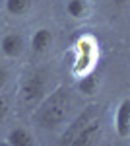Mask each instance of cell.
I'll return each mask as SVG.
<instances>
[{"label":"cell","mask_w":130,"mask_h":146,"mask_svg":"<svg viewBox=\"0 0 130 146\" xmlns=\"http://www.w3.org/2000/svg\"><path fill=\"white\" fill-rule=\"evenodd\" d=\"M6 144L8 146H37V140L29 129L25 127H14L6 135Z\"/></svg>","instance_id":"obj_8"},{"label":"cell","mask_w":130,"mask_h":146,"mask_svg":"<svg viewBox=\"0 0 130 146\" xmlns=\"http://www.w3.org/2000/svg\"><path fill=\"white\" fill-rule=\"evenodd\" d=\"M66 12L74 20H84L89 16V2L87 0H68L66 2Z\"/></svg>","instance_id":"obj_10"},{"label":"cell","mask_w":130,"mask_h":146,"mask_svg":"<svg viewBox=\"0 0 130 146\" xmlns=\"http://www.w3.org/2000/svg\"><path fill=\"white\" fill-rule=\"evenodd\" d=\"M10 84V70L4 62H0V94H4Z\"/></svg>","instance_id":"obj_12"},{"label":"cell","mask_w":130,"mask_h":146,"mask_svg":"<svg viewBox=\"0 0 130 146\" xmlns=\"http://www.w3.org/2000/svg\"><path fill=\"white\" fill-rule=\"evenodd\" d=\"M10 107H12L10 100H8L4 94H0V121H4V119L8 117V113H10Z\"/></svg>","instance_id":"obj_13"},{"label":"cell","mask_w":130,"mask_h":146,"mask_svg":"<svg viewBox=\"0 0 130 146\" xmlns=\"http://www.w3.org/2000/svg\"><path fill=\"white\" fill-rule=\"evenodd\" d=\"M113 4H115L117 8H124V6L128 4V0H113Z\"/></svg>","instance_id":"obj_14"},{"label":"cell","mask_w":130,"mask_h":146,"mask_svg":"<svg viewBox=\"0 0 130 146\" xmlns=\"http://www.w3.org/2000/svg\"><path fill=\"white\" fill-rule=\"evenodd\" d=\"M113 123H115V131H117L119 138L126 140L130 136V100L128 98H122L120 103L117 105Z\"/></svg>","instance_id":"obj_6"},{"label":"cell","mask_w":130,"mask_h":146,"mask_svg":"<svg viewBox=\"0 0 130 146\" xmlns=\"http://www.w3.org/2000/svg\"><path fill=\"white\" fill-rule=\"evenodd\" d=\"M70 109H72L70 92L60 86L39 101L35 111V123L45 131H58L66 125L70 117Z\"/></svg>","instance_id":"obj_1"},{"label":"cell","mask_w":130,"mask_h":146,"mask_svg":"<svg viewBox=\"0 0 130 146\" xmlns=\"http://www.w3.org/2000/svg\"><path fill=\"white\" fill-rule=\"evenodd\" d=\"M76 60H74V66H72V74L76 78H82L89 72H93L95 68V62H97L99 56V45L97 39L93 35H82L76 41Z\"/></svg>","instance_id":"obj_2"},{"label":"cell","mask_w":130,"mask_h":146,"mask_svg":"<svg viewBox=\"0 0 130 146\" xmlns=\"http://www.w3.org/2000/svg\"><path fill=\"white\" fill-rule=\"evenodd\" d=\"M47 96V74L43 70L25 72L18 86V98L23 105H39V101Z\"/></svg>","instance_id":"obj_3"},{"label":"cell","mask_w":130,"mask_h":146,"mask_svg":"<svg viewBox=\"0 0 130 146\" xmlns=\"http://www.w3.org/2000/svg\"><path fill=\"white\" fill-rule=\"evenodd\" d=\"M101 138V119L95 117V119H87L86 123L80 127L70 146H95Z\"/></svg>","instance_id":"obj_4"},{"label":"cell","mask_w":130,"mask_h":146,"mask_svg":"<svg viewBox=\"0 0 130 146\" xmlns=\"http://www.w3.org/2000/svg\"><path fill=\"white\" fill-rule=\"evenodd\" d=\"M6 12L14 18H22L25 14H29L33 8V0H6L4 2Z\"/></svg>","instance_id":"obj_9"},{"label":"cell","mask_w":130,"mask_h":146,"mask_svg":"<svg viewBox=\"0 0 130 146\" xmlns=\"http://www.w3.org/2000/svg\"><path fill=\"white\" fill-rule=\"evenodd\" d=\"M97 86H99V82H97V76L93 72L78 78V90L82 92V94H86V96H93L97 92Z\"/></svg>","instance_id":"obj_11"},{"label":"cell","mask_w":130,"mask_h":146,"mask_svg":"<svg viewBox=\"0 0 130 146\" xmlns=\"http://www.w3.org/2000/svg\"><path fill=\"white\" fill-rule=\"evenodd\" d=\"M25 53V37L18 31H8L0 37V55L4 58H18Z\"/></svg>","instance_id":"obj_5"},{"label":"cell","mask_w":130,"mask_h":146,"mask_svg":"<svg viewBox=\"0 0 130 146\" xmlns=\"http://www.w3.org/2000/svg\"><path fill=\"white\" fill-rule=\"evenodd\" d=\"M54 43V35L49 27H39L35 29L31 35V41H29V47H31L33 55H45L47 51H51V47Z\"/></svg>","instance_id":"obj_7"}]
</instances>
